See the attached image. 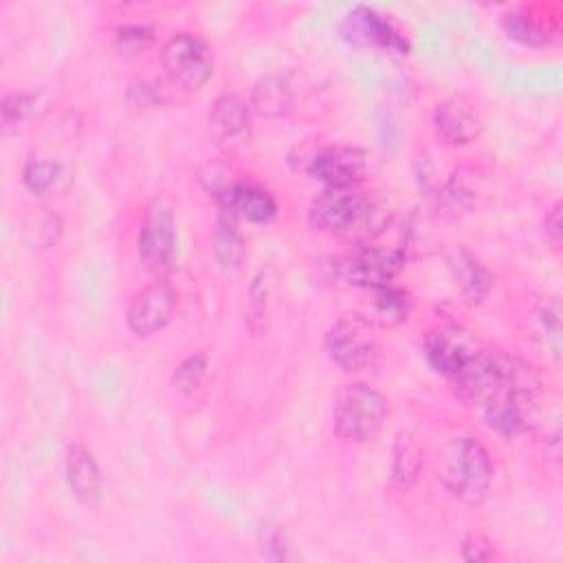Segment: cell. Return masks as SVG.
<instances>
[{
	"label": "cell",
	"instance_id": "cell-1",
	"mask_svg": "<svg viewBox=\"0 0 563 563\" xmlns=\"http://www.w3.org/2000/svg\"><path fill=\"white\" fill-rule=\"evenodd\" d=\"M438 477L455 499L477 506L493 484L490 455L473 438H453L438 453Z\"/></svg>",
	"mask_w": 563,
	"mask_h": 563
},
{
	"label": "cell",
	"instance_id": "cell-2",
	"mask_svg": "<svg viewBox=\"0 0 563 563\" xmlns=\"http://www.w3.org/2000/svg\"><path fill=\"white\" fill-rule=\"evenodd\" d=\"M389 418L387 400L365 383L345 385L332 405V424L336 435L350 442H367L380 433Z\"/></svg>",
	"mask_w": 563,
	"mask_h": 563
},
{
	"label": "cell",
	"instance_id": "cell-3",
	"mask_svg": "<svg viewBox=\"0 0 563 563\" xmlns=\"http://www.w3.org/2000/svg\"><path fill=\"white\" fill-rule=\"evenodd\" d=\"M161 62L169 84L178 90H198L213 75V51L194 33L172 35L163 44Z\"/></svg>",
	"mask_w": 563,
	"mask_h": 563
},
{
	"label": "cell",
	"instance_id": "cell-4",
	"mask_svg": "<svg viewBox=\"0 0 563 563\" xmlns=\"http://www.w3.org/2000/svg\"><path fill=\"white\" fill-rule=\"evenodd\" d=\"M325 352L345 372L367 369L378 356L372 321L361 314L339 317L325 334Z\"/></svg>",
	"mask_w": 563,
	"mask_h": 563
},
{
	"label": "cell",
	"instance_id": "cell-5",
	"mask_svg": "<svg viewBox=\"0 0 563 563\" xmlns=\"http://www.w3.org/2000/svg\"><path fill=\"white\" fill-rule=\"evenodd\" d=\"M176 242L178 235L172 207L161 198L152 200L136 238V251L143 266L150 271H163L169 266L176 255Z\"/></svg>",
	"mask_w": 563,
	"mask_h": 563
},
{
	"label": "cell",
	"instance_id": "cell-6",
	"mask_svg": "<svg viewBox=\"0 0 563 563\" xmlns=\"http://www.w3.org/2000/svg\"><path fill=\"white\" fill-rule=\"evenodd\" d=\"M369 216V200L354 187H325L308 209V220L319 231H350Z\"/></svg>",
	"mask_w": 563,
	"mask_h": 563
},
{
	"label": "cell",
	"instance_id": "cell-7",
	"mask_svg": "<svg viewBox=\"0 0 563 563\" xmlns=\"http://www.w3.org/2000/svg\"><path fill=\"white\" fill-rule=\"evenodd\" d=\"M176 310V290L169 282L156 279L141 288L128 306L125 321L136 336H150L163 330Z\"/></svg>",
	"mask_w": 563,
	"mask_h": 563
},
{
	"label": "cell",
	"instance_id": "cell-8",
	"mask_svg": "<svg viewBox=\"0 0 563 563\" xmlns=\"http://www.w3.org/2000/svg\"><path fill=\"white\" fill-rule=\"evenodd\" d=\"M400 266H402L400 251L361 246L341 260L339 271L347 282L356 286L376 288V286L389 284V279L400 271Z\"/></svg>",
	"mask_w": 563,
	"mask_h": 563
},
{
	"label": "cell",
	"instance_id": "cell-9",
	"mask_svg": "<svg viewBox=\"0 0 563 563\" xmlns=\"http://www.w3.org/2000/svg\"><path fill=\"white\" fill-rule=\"evenodd\" d=\"M365 169V154L358 147L347 145H328L310 154L306 172L321 180L325 187H347Z\"/></svg>",
	"mask_w": 563,
	"mask_h": 563
},
{
	"label": "cell",
	"instance_id": "cell-10",
	"mask_svg": "<svg viewBox=\"0 0 563 563\" xmlns=\"http://www.w3.org/2000/svg\"><path fill=\"white\" fill-rule=\"evenodd\" d=\"M343 31H345L347 40H352V42L374 44V46H380V48H385L389 53H396V55H407L409 53L407 37L391 24V20H387L376 9H369L365 4L354 7L345 15Z\"/></svg>",
	"mask_w": 563,
	"mask_h": 563
},
{
	"label": "cell",
	"instance_id": "cell-11",
	"mask_svg": "<svg viewBox=\"0 0 563 563\" xmlns=\"http://www.w3.org/2000/svg\"><path fill=\"white\" fill-rule=\"evenodd\" d=\"M218 209L227 211L235 220H249V222H271L277 213L275 198L255 185H227L216 191Z\"/></svg>",
	"mask_w": 563,
	"mask_h": 563
},
{
	"label": "cell",
	"instance_id": "cell-12",
	"mask_svg": "<svg viewBox=\"0 0 563 563\" xmlns=\"http://www.w3.org/2000/svg\"><path fill=\"white\" fill-rule=\"evenodd\" d=\"M64 468H66V484L75 495V499L88 508L97 506L103 493V477L92 453L77 442L68 444Z\"/></svg>",
	"mask_w": 563,
	"mask_h": 563
},
{
	"label": "cell",
	"instance_id": "cell-13",
	"mask_svg": "<svg viewBox=\"0 0 563 563\" xmlns=\"http://www.w3.org/2000/svg\"><path fill=\"white\" fill-rule=\"evenodd\" d=\"M207 123L218 143L240 141L251 125V106L240 95H220L209 110Z\"/></svg>",
	"mask_w": 563,
	"mask_h": 563
},
{
	"label": "cell",
	"instance_id": "cell-14",
	"mask_svg": "<svg viewBox=\"0 0 563 563\" xmlns=\"http://www.w3.org/2000/svg\"><path fill=\"white\" fill-rule=\"evenodd\" d=\"M532 396L526 394H501L484 402V418L486 424L504 435L523 433L530 427L528 407Z\"/></svg>",
	"mask_w": 563,
	"mask_h": 563
},
{
	"label": "cell",
	"instance_id": "cell-15",
	"mask_svg": "<svg viewBox=\"0 0 563 563\" xmlns=\"http://www.w3.org/2000/svg\"><path fill=\"white\" fill-rule=\"evenodd\" d=\"M433 123L438 134L453 145H464L471 143L479 134V119L477 114L460 103L457 99H446L435 106Z\"/></svg>",
	"mask_w": 563,
	"mask_h": 563
},
{
	"label": "cell",
	"instance_id": "cell-16",
	"mask_svg": "<svg viewBox=\"0 0 563 563\" xmlns=\"http://www.w3.org/2000/svg\"><path fill=\"white\" fill-rule=\"evenodd\" d=\"M260 117L279 119L286 117L295 106V92L282 75H264L255 81L249 103Z\"/></svg>",
	"mask_w": 563,
	"mask_h": 563
},
{
	"label": "cell",
	"instance_id": "cell-17",
	"mask_svg": "<svg viewBox=\"0 0 563 563\" xmlns=\"http://www.w3.org/2000/svg\"><path fill=\"white\" fill-rule=\"evenodd\" d=\"M473 352L475 350L468 347L466 341H462L455 332L440 330L427 339V358L431 367L449 378H455L464 369Z\"/></svg>",
	"mask_w": 563,
	"mask_h": 563
},
{
	"label": "cell",
	"instance_id": "cell-18",
	"mask_svg": "<svg viewBox=\"0 0 563 563\" xmlns=\"http://www.w3.org/2000/svg\"><path fill=\"white\" fill-rule=\"evenodd\" d=\"M449 266L453 271L455 282L460 284L464 301L479 303L493 288V275L466 249L457 246L449 257Z\"/></svg>",
	"mask_w": 563,
	"mask_h": 563
},
{
	"label": "cell",
	"instance_id": "cell-19",
	"mask_svg": "<svg viewBox=\"0 0 563 563\" xmlns=\"http://www.w3.org/2000/svg\"><path fill=\"white\" fill-rule=\"evenodd\" d=\"M238 222L240 220L218 209L216 229H213V257L224 271H238L246 255L244 238L238 229Z\"/></svg>",
	"mask_w": 563,
	"mask_h": 563
},
{
	"label": "cell",
	"instance_id": "cell-20",
	"mask_svg": "<svg viewBox=\"0 0 563 563\" xmlns=\"http://www.w3.org/2000/svg\"><path fill=\"white\" fill-rule=\"evenodd\" d=\"M372 290V317H367L372 323L391 328L407 319L411 301L409 295L396 286H376Z\"/></svg>",
	"mask_w": 563,
	"mask_h": 563
},
{
	"label": "cell",
	"instance_id": "cell-21",
	"mask_svg": "<svg viewBox=\"0 0 563 563\" xmlns=\"http://www.w3.org/2000/svg\"><path fill=\"white\" fill-rule=\"evenodd\" d=\"M422 468V453L409 433H398L391 449V482L400 490H409Z\"/></svg>",
	"mask_w": 563,
	"mask_h": 563
},
{
	"label": "cell",
	"instance_id": "cell-22",
	"mask_svg": "<svg viewBox=\"0 0 563 563\" xmlns=\"http://www.w3.org/2000/svg\"><path fill=\"white\" fill-rule=\"evenodd\" d=\"M501 26H504L506 35L510 40L519 42V44H526V46H545V44H550V33L526 13H519V11L504 13Z\"/></svg>",
	"mask_w": 563,
	"mask_h": 563
},
{
	"label": "cell",
	"instance_id": "cell-23",
	"mask_svg": "<svg viewBox=\"0 0 563 563\" xmlns=\"http://www.w3.org/2000/svg\"><path fill=\"white\" fill-rule=\"evenodd\" d=\"M62 178H64V169L59 163H53V161H31L22 172L24 185L37 196L55 191Z\"/></svg>",
	"mask_w": 563,
	"mask_h": 563
},
{
	"label": "cell",
	"instance_id": "cell-24",
	"mask_svg": "<svg viewBox=\"0 0 563 563\" xmlns=\"http://www.w3.org/2000/svg\"><path fill=\"white\" fill-rule=\"evenodd\" d=\"M205 374H207V356H205V352H194L176 365V369L172 374V387H174V391L189 396L202 385Z\"/></svg>",
	"mask_w": 563,
	"mask_h": 563
},
{
	"label": "cell",
	"instance_id": "cell-25",
	"mask_svg": "<svg viewBox=\"0 0 563 563\" xmlns=\"http://www.w3.org/2000/svg\"><path fill=\"white\" fill-rule=\"evenodd\" d=\"M35 103H37V97L35 95H24V92H11L2 99V123L4 128L9 125H15L18 121L26 119L33 114L35 110Z\"/></svg>",
	"mask_w": 563,
	"mask_h": 563
},
{
	"label": "cell",
	"instance_id": "cell-26",
	"mask_svg": "<svg viewBox=\"0 0 563 563\" xmlns=\"http://www.w3.org/2000/svg\"><path fill=\"white\" fill-rule=\"evenodd\" d=\"M266 297H268V282L264 271L253 279L251 292H249V306H246V321L251 325V330L255 332V321H264L266 314Z\"/></svg>",
	"mask_w": 563,
	"mask_h": 563
},
{
	"label": "cell",
	"instance_id": "cell-27",
	"mask_svg": "<svg viewBox=\"0 0 563 563\" xmlns=\"http://www.w3.org/2000/svg\"><path fill=\"white\" fill-rule=\"evenodd\" d=\"M490 556H493V552H490V545L484 537L468 534L462 541V559L464 561H488Z\"/></svg>",
	"mask_w": 563,
	"mask_h": 563
},
{
	"label": "cell",
	"instance_id": "cell-28",
	"mask_svg": "<svg viewBox=\"0 0 563 563\" xmlns=\"http://www.w3.org/2000/svg\"><path fill=\"white\" fill-rule=\"evenodd\" d=\"M543 231H545V238L550 240V244L554 246V249H559V244H561V205L556 202L552 209H550V213L545 216V220H543Z\"/></svg>",
	"mask_w": 563,
	"mask_h": 563
},
{
	"label": "cell",
	"instance_id": "cell-29",
	"mask_svg": "<svg viewBox=\"0 0 563 563\" xmlns=\"http://www.w3.org/2000/svg\"><path fill=\"white\" fill-rule=\"evenodd\" d=\"M119 40L123 44H134V46H145L152 40V29L147 26H123L119 31Z\"/></svg>",
	"mask_w": 563,
	"mask_h": 563
}]
</instances>
